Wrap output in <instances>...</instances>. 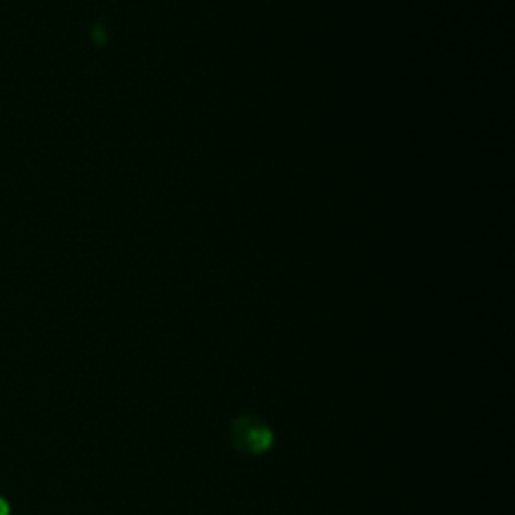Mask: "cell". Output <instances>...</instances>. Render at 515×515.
<instances>
[{
    "label": "cell",
    "mask_w": 515,
    "mask_h": 515,
    "mask_svg": "<svg viewBox=\"0 0 515 515\" xmlns=\"http://www.w3.org/2000/svg\"><path fill=\"white\" fill-rule=\"evenodd\" d=\"M232 447L248 457H258L270 451L274 443L272 427L258 415H242L230 427Z\"/></svg>",
    "instance_id": "1"
},
{
    "label": "cell",
    "mask_w": 515,
    "mask_h": 515,
    "mask_svg": "<svg viewBox=\"0 0 515 515\" xmlns=\"http://www.w3.org/2000/svg\"><path fill=\"white\" fill-rule=\"evenodd\" d=\"M0 515H13V507L5 495H0Z\"/></svg>",
    "instance_id": "2"
}]
</instances>
